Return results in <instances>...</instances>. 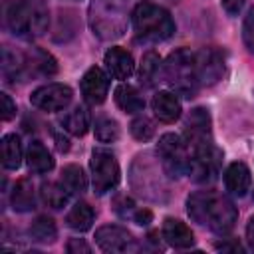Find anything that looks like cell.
I'll return each mask as SVG.
<instances>
[{
	"label": "cell",
	"instance_id": "2e32d148",
	"mask_svg": "<svg viewBox=\"0 0 254 254\" xmlns=\"http://www.w3.org/2000/svg\"><path fill=\"white\" fill-rule=\"evenodd\" d=\"M105 67L109 71L111 77L115 79H129L135 71V62H133V56L123 50V48H111L107 50L105 54Z\"/></svg>",
	"mask_w": 254,
	"mask_h": 254
},
{
	"label": "cell",
	"instance_id": "74e56055",
	"mask_svg": "<svg viewBox=\"0 0 254 254\" xmlns=\"http://www.w3.org/2000/svg\"><path fill=\"white\" fill-rule=\"evenodd\" d=\"M246 238H248V244H250V248L254 250V216L248 220V224H246Z\"/></svg>",
	"mask_w": 254,
	"mask_h": 254
},
{
	"label": "cell",
	"instance_id": "8fae6325",
	"mask_svg": "<svg viewBox=\"0 0 254 254\" xmlns=\"http://www.w3.org/2000/svg\"><path fill=\"white\" fill-rule=\"evenodd\" d=\"M137 179H145V183L133 187L141 196L153 198V200H161V190H165L163 179L159 177V169L153 161H149L147 155H139L137 161L133 163V171H131V181Z\"/></svg>",
	"mask_w": 254,
	"mask_h": 254
},
{
	"label": "cell",
	"instance_id": "83f0119b",
	"mask_svg": "<svg viewBox=\"0 0 254 254\" xmlns=\"http://www.w3.org/2000/svg\"><path fill=\"white\" fill-rule=\"evenodd\" d=\"M62 183L71 194H81L87 189V179L77 165H65L62 169Z\"/></svg>",
	"mask_w": 254,
	"mask_h": 254
},
{
	"label": "cell",
	"instance_id": "484cf974",
	"mask_svg": "<svg viewBox=\"0 0 254 254\" xmlns=\"http://www.w3.org/2000/svg\"><path fill=\"white\" fill-rule=\"evenodd\" d=\"M93 218H95V212H93V208L87 202H75L71 206V210L67 212L65 222H67L69 228L79 230V232H85V230L91 228Z\"/></svg>",
	"mask_w": 254,
	"mask_h": 254
},
{
	"label": "cell",
	"instance_id": "4dcf8cb0",
	"mask_svg": "<svg viewBox=\"0 0 254 254\" xmlns=\"http://www.w3.org/2000/svg\"><path fill=\"white\" fill-rule=\"evenodd\" d=\"M131 135L137 139V141H149L153 135H155V125L149 117L145 115H139L137 119L131 121Z\"/></svg>",
	"mask_w": 254,
	"mask_h": 254
},
{
	"label": "cell",
	"instance_id": "f35d334b",
	"mask_svg": "<svg viewBox=\"0 0 254 254\" xmlns=\"http://www.w3.org/2000/svg\"><path fill=\"white\" fill-rule=\"evenodd\" d=\"M216 248H218V250H234V252L242 250V246H240L238 242H234V244H226V242H220V244H216Z\"/></svg>",
	"mask_w": 254,
	"mask_h": 254
},
{
	"label": "cell",
	"instance_id": "e575fe53",
	"mask_svg": "<svg viewBox=\"0 0 254 254\" xmlns=\"http://www.w3.org/2000/svg\"><path fill=\"white\" fill-rule=\"evenodd\" d=\"M67 252H71V254H79V252L89 254L91 248H89V244H85L81 238H71V240L67 242Z\"/></svg>",
	"mask_w": 254,
	"mask_h": 254
},
{
	"label": "cell",
	"instance_id": "ba28073f",
	"mask_svg": "<svg viewBox=\"0 0 254 254\" xmlns=\"http://www.w3.org/2000/svg\"><path fill=\"white\" fill-rule=\"evenodd\" d=\"M121 177L115 155L107 149H93L91 153V183L97 194H105L117 187Z\"/></svg>",
	"mask_w": 254,
	"mask_h": 254
},
{
	"label": "cell",
	"instance_id": "1f68e13d",
	"mask_svg": "<svg viewBox=\"0 0 254 254\" xmlns=\"http://www.w3.org/2000/svg\"><path fill=\"white\" fill-rule=\"evenodd\" d=\"M242 40H244V46L248 48V52L254 54V8L244 18V24H242Z\"/></svg>",
	"mask_w": 254,
	"mask_h": 254
},
{
	"label": "cell",
	"instance_id": "52a82bcc",
	"mask_svg": "<svg viewBox=\"0 0 254 254\" xmlns=\"http://www.w3.org/2000/svg\"><path fill=\"white\" fill-rule=\"evenodd\" d=\"M157 157L169 179H181L189 171V147L175 133H165L157 143Z\"/></svg>",
	"mask_w": 254,
	"mask_h": 254
},
{
	"label": "cell",
	"instance_id": "ffe728a7",
	"mask_svg": "<svg viewBox=\"0 0 254 254\" xmlns=\"http://www.w3.org/2000/svg\"><path fill=\"white\" fill-rule=\"evenodd\" d=\"M26 161H28V167L30 171L34 173H48L54 169V159L50 155V151L46 149V145L42 141H32L28 145V151H26Z\"/></svg>",
	"mask_w": 254,
	"mask_h": 254
},
{
	"label": "cell",
	"instance_id": "7a4b0ae2",
	"mask_svg": "<svg viewBox=\"0 0 254 254\" xmlns=\"http://www.w3.org/2000/svg\"><path fill=\"white\" fill-rule=\"evenodd\" d=\"M50 24L46 0H4V26L18 38H40Z\"/></svg>",
	"mask_w": 254,
	"mask_h": 254
},
{
	"label": "cell",
	"instance_id": "836d02e7",
	"mask_svg": "<svg viewBox=\"0 0 254 254\" xmlns=\"http://www.w3.org/2000/svg\"><path fill=\"white\" fill-rule=\"evenodd\" d=\"M0 101H2V119L4 121H10L16 115V105L12 103V99H10L8 93H0Z\"/></svg>",
	"mask_w": 254,
	"mask_h": 254
},
{
	"label": "cell",
	"instance_id": "7402d4cb",
	"mask_svg": "<svg viewBox=\"0 0 254 254\" xmlns=\"http://www.w3.org/2000/svg\"><path fill=\"white\" fill-rule=\"evenodd\" d=\"M10 204L16 212H28L34 208L36 204V196H34V187L28 179H20L10 194Z\"/></svg>",
	"mask_w": 254,
	"mask_h": 254
},
{
	"label": "cell",
	"instance_id": "4fadbf2b",
	"mask_svg": "<svg viewBox=\"0 0 254 254\" xmlns=\"http://www.w3.org/2000/svg\"><path fill=\"white\" fill-rule=\"evenodd\" d=\"M73 91L69 85L64 83H46L32 91L30 101L34 107L42 111H62L71 103Z\"/></svg>",
	"mask_w": 254,
	"mask_h": 254
},
{
	"label": "cell",
	"instance_id": "3957f363",
	"mask_svg": "<svg viewBox=\"0 0 254 254\" xmlns=\"http://www.w3.org/2000/svg\"><path fill=\"white\" fill-rule=\"evenodd\" d=\"M58 71V64L52 54L44 50L14 52L8 46L2 50V77L6 83L28 81L34 77H48Z\"/></svg>",
	"mask_w": 254,
	"mask_h": 254
},
{
	"label": "cell",
	"instance_id": "7c38bea8",
	"mask_svg": "<svg viewBox=\"0 0 254 254\" xmlns=\"http://www.w3.org/2000/svg\"><path fill=\"white\" fill-rule=\"evenodd\" d=\"M95 242L103 252H117V254H125V252H137L139 244L133 238V234L117 224H105L101 228L95 230Z\"/></svg>",
	"mask_w": 254,
	"mask_h": 254
},
{
	"label": "cell",
	"instance_id": "44dd1931",
	"mask_svg": "<svg viewBox=\"0 0 254 254\" xmlns=\"http://www.w3.org/2000/svg\"><path fill=\"white\" fill-rule=\"evenodd\" d=\"M115 103L125 113H141L145 109V99L141 97L137 87H133L129 83H121L115 89Z\"/></svg>",
	"mask_w": 254,
	"mask_h": 254
},
{
	"label": "cell",
	"instance_id": "d6986e66",
	"mask_svg": "<svg viewBox=\"0 0 254 254\" xmlns=\"http://www.w3.org/2000/svg\"><path fill=\"white\" fill-rule=\"evenodd\" d=\"M163 236L175 248H190L194 244V234L179 218H167L163 222Z\"/></svg>",
	"mask_w": 254,
	"mask_h": 254
},
{
	"label": "cell",
	"instance_id": "ac0fdd59",
	"mask_svg": "<svg viewBox=\"0 0 254 254\" xmlns=\"http://www.w3.org/2000/svg\"><path fill=\"white\" fill-rule=\"evenodd\" d=\"M151 105H153L155 117L159 121H163V123H175L181 117V101L171 91H159V93H155Z\"/></svg>",
	"mask_w": 254,
	"mask_h": 254
},
{
	"label": "cell",
	"instance_id": "9a60e30c",
	"mask_svg": "<svg viewBox=\"0 0 254 254\" xmlns=\"http://www.w3.org/2000/svg\"><path fill=\"white\" fill-rule=\"evenodd\" d=\"M107 89H109V79H107V73L101 67L93 65L83 73V77H81V95L89 105L103 103L105 97H107Z\"/></svg>",
	"mask_w": 254,
	"mask_h": 254
},
{
	"label": "cell",
	"instance_id": "d4e9b609",
	"mask_svg": "<svg viewBox=\"0 0 254 254\" xmlns=\"http://www.w3.org/2000/svg\"><path fill=\"white\" fill-rule=\"evenodd\" d=\"M2 165L6 169H18L22 165V143L16 133H8L2 137Z\"/></svg>",
	"mask_w": 254,
	"mask_h": 254
},
{
	"label": "cell",
	"instance_id": "cb8c5ba5",
	"mask_svg": "<svg viewBox=\"0 0 254 254\" xmlns=\"http://www.w3.org/2000/svg\"><path fill=\"white\" fill-rule=\"evenodd\" d=\"M69 190L64 187V183H54V181H48V183H42L40 187V196H42V202L54 210L58 208H64L67 198H69Z\"/></svg>",
	"mask_w": 254,
	"mask_h": 254
},
{
	"label": "cell",
	"instance_id": "30bf717a",
	"mask_svg": "<svg viewBox=\"0 0 254 254\" xmlns=\"http://www.w3.org/2000/svg\"><path fill=\"white\" fill-rule=\"evenodd\" d=\"M183 135H185V143H187L189 151L212 145V129H210L208 111L202 107H194L185 119Z\"/></svg>",
	"mask_w": 254,
	"mask_h": 254
},
{
	"label": "cell",
	"instance_id": "e0dca14e",
	"mask_svg": "<svg viewBox=\"0 0 254 254\" xmlns=\"http://www.w3.org/2000/svg\"><path fill=\"white\" fill-rule=\"evenodd\" d=\"M224 185L226 190L232 192L234 196H244L250 190L252 185V177H250V169L244 163H230L224 171Z\"/></svg>",
	"mask_w": 254,
	"mask_h": 254
},
{
	"label": "cell",
	"instance_id": "d590c367",
	"mask_svg": "<svg viewBox=\"0 0 254 254\" xmlns=\"http://www.w3.org/2000/svg\"><path fill=\"white\" fill-rule=\"evenodd\" d=\"M133 220L139 224V226H147L151 220H153V212L149 208H137L133 212Z\"/></svg>",
	"mask_w": 254,
	"mask_h": 254
},
{
	"label": "cell",
	"instance_id": "f546056e",
	"mask_svg": "<svg viewBox=\"0 0 254 254\" xmlns=\"http://www.w3.org/2000/svg\"><path fill=\"white\" fill-rule=\"evenodd\" d=\"M93 131L99 143H113L119 139V125L111 117H97Z\"/></svg>",
	"mask_w": 254,
	"mask_h": 254
},
{
	"label": "cell",
	"instance_id": "8992f818",
	"mask_svg": "<svg viewBox=\"0 0 254 254\" xmlns=\"http://www.w3.org/2000/svg\"><path fill=\"white\" fill-rule=\"evenodd\" d=\"M163 77L175 89V93L190 99L196 95L200 81L196 71V60L190 50H175L163 64Z\"/></svg>",
	"mask_w": 254,
	"mask_h": 254
},
{
	"label": "cell",
	"instance_id": "f1b7e54d",
	"mask_svg": "<svg viewBox=\"0 0 254 254\" xmlns=\"http://www.w3.org/2000/svg\"><path fill=\"white\" fill-rule=\"evenodd\" d=\"M30 236L38 242H54L58 236V228L54 218L50 216H38L30 226Z\"/></svg>",
	"mask_w": 254,
	"mask_h": 254
},
{
	"label": "cell",
	"instance_id": "4316f807",
	"mask_svg": "<svg viewBox=\"0 0 254 254\" xmlns=\"http://www.w3.org/2000/svg\"><path fill=\"white\" fill-rule=\"evenodd\" d=\"M60 123H62V127H64L67 133H71V135H75V137H81V135L87 133L89 115H87V111H85L83 107H73L71 111H67V113L62 115Z\"/></svg>",
	"mask_w": 254,
	"mask_h": 254
},
{
	"label": "cell",
	"instance_id": "603a6c76",
	"mask_svg": "<svg viewBox=\"0 0 254 254\" xmlns=\"http://www.w3.org/2000/svg\"><path fill=\"white\" fill-rule=\"evenodd\" d=\"M163 73V64L157 52H147L139 64V81L145 87H153Z\"/></svg>",
	"mask_w": 254,
	"mask_h": 254
},
{
	"label": "cell",
	"instance_id": "6da1fadb",
	"mask_svg": "<svg viewBox=\"0 0 254 254\" xmlns=\"http://www.w3.org/2000/svg\"><path fill=\"white\" fill-rule=\"evenodd\" d=\"M187 212L194 222L210 228L216 234L230 232L238 218L234 202L214 190H194L187 198Z\"/></svg>",
	"mask_w": 254,
	"mask_h": 254
},
{
	"label": "cell",
	"instance_id": "277c9868",
	"mask_svg": "<svg viewBox=\"0 0 254 254\" xmlns=\"http://www.w3.org/2000/svg\"><path fill=\"white\" fill-rule=\"evenodd\" d=\"M129 18V0H93L87 12L89 28L99 40L121 38L127 30Z\"/></svg>",
	"mask_w": 254,
	"mask_h": 254
},
{
	"label": "cell",
	"instance_id": "8d00e7d4",
	"mask_svg": "<svg viewBox=\"0 0 254 254\" xmlns=\"http://www.w3.org/2000/svg\"><path fill=\"white\" fill-rule=\"evenodd\" d=\"M244 2H246V0H220L222 8H224L226 14H230V16H236V14L244 8Z\"/></svg>",
	"mask_w": 254,
	"mask_h": 254
},
{
	"label": "cell",
	"instance_id": "d6a6232c",
	"mask_svg": "<svg viewBox=\"0 0 254 254\" xmlns=\"http://www.w3.org/2000/svg\"><path fill=\"white\" fill-rule=\"evenodd\" d=\"M135 210H137V208H135V204H133L131 198H127V196H119V198L115 200V212H117L121 218H127V216L133 218V212H135Z\"/></svg>",
	"mask_w": 254,
	"mask_h": 254
},
{
	"label": "cell",
	"instance_id": "5b68a950",
	"mask_svg": "<svg viewBox=\"0 0 254 254\" xmlns=\"http://www.w3.org/2000/svg\"><path fill=\"white\" fill-rule=\"evenodd\" d=\"M133 30L139 40L161 42L175 34V20L171 14L153 2H139L131 12Z\"/></svg>",
	"mask_w": 254,
	"mask_h": 254
},
{
	"label": "cell",
	"instance_id": "5bb4252c",
	"mask_svg": "<svg viewBox=\"0 0 254 254\" xmlns=\"http://www.w3.org/2000/svg\"><path fill=\"white\" fill-rule=\"evenodd\" d=\"M200 85H212L224 75V56L216 48H202L194 54Z\"/></svg>",
	"mask_w": 254,
	"mask_h": 254
},
{
	"label": "cell",
	"instance_id": "9c48e42d",
	"mask_svg": "<svg viewBox=\"0 0 254 254\" xmlns=\"http://www.w3.org/2000/svg\"><path fill=\"white\" fill-rule=\"evenodd\" d=\"M222 161V153L216 149V145H208L202 149L189 151V171L187 175L196 183H208L218 175Z\"/></svg>",
	"mask_w": 254,
	"mask_h": 254
}]
</instances>
